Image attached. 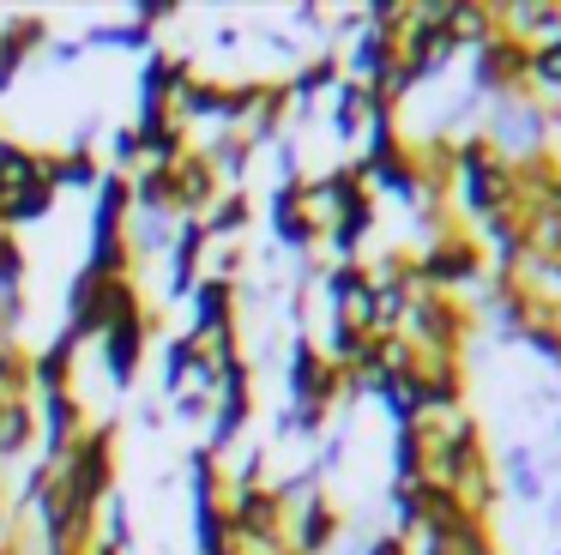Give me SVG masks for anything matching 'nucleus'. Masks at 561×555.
I'll list each match as a JSON object with an SVG mask.
<instances>
[{
  "label": "nucleus",
  "mask_w": 561,
  "mask_h": 555,
  "mask_svg": "<svg viewBox=\"0 0 561 555\" xmlns=\"http://www.w3.org/2000/svg\"><path fill=\"white\" fill-rule=\"evenodd\" d=\"M134 308H146L139 290H134V278H98V272L79 265L73 284H67V332H73L79 344H85V338H103L122 314H134Z\"/></svg>",
  "instance_id": "nucleus-1"
},
{
  "label": "nucleus",
  "mask_w": 561,
  "mask_h": 555,
  "mask_svg": "<svg viewBox=\"0 0 561 555\" xmlns=\"http://www.w3.org/2000/svg\"><path fill=\"white\" fill-rule=\"evenodd\" d=\"M411 272L423 290H440V296H453V290H477L489 278V260L483 248H477L471 229H453V236H435L423 241V248L411 253Z\"/></svg>",
  "instance_id": "nucleus-2"
},
{
  "label": "nucleus",
  "mask_w": 561,
  "mask_h": 555,
  "mask_svg": "<svg viewBox=\"0 0 561 555\" xmlns=\"http://www.w3.org/2000/svg\"><path fill=\"white\" fill-rule=\"evenodd\" d=\"M339 531H344L339 501H332L327 489H314L308 501H296L290 513H284V550L290 555H327Z\"/></svg>",
  "instance_id": "nucleus-3"
},
{
  "label": "nucleus",
  "mask_w": 561,
  "mask_h": 555,
  "mask_svg": "<svg viewBox=\"0 0 561 555\" xmlns=\"http://www.w3.org/2000/svg\"><path fill=\"white\" fill-rule=\"evenodd\" d=\"M146 338H151V308H134V314H122V320H115L110 332L98 338V344H103V362H110V381H115V393H127V386H134L139 362H146Z\"/></svg>",
  "instance_id": "nucleus-4"
},
{
  "label": "nucleus",
  "mask_w": 561,
  "mask_h": 555,
  "mask_svg": "<svg viewBox=\"0 0 561 555\" xmlns=\"http://www.w3.org/2000/svg\"><path fill=\"white\" fill-rule=\"evenodd\" d=\"M266 217H272V236H278L284 253L308 260V253L320 248V229L308 224V212H302V181H278L272 200H266Z\"/></svg>",
  "instance_id": "nucleus-5"
},
{
  "label": "nucleus",
  "mask_w": 561,
  "mask_h": 555,
  "mask_svg": "<svg viewBox=\"0 0 561 555\" xmlns=\"http://www.w3.org/2000/svg\"><path fill=\"white\" fill-rule=\"evenodd\" d=\"M187 302H194L187 338L211 344V338H224V332H242V314H236V284H224V278H199Z\"/></svg>",
  "instance_id": "nucleus-6"
},
{
  "label": "nucleus",
  "mask_w": 561,
  "mask_h": 555,
  "mask_svg": "<svg viewBox=\"0 0 561 555\" xmlns=\"http://www.w3.org/2000/svg\"><path fill=\"white\" fill-rule=\"evenodd\" d=\"M37 48H49V19H43V12L0 19V97L19 84V72H25V60L37 55Z\"/></svg>",
  "instance_id": "nucleus-7"
},
{
  "label": "nucleus",
  "mask_w": 561,
  "mask_h": 555,
  "mask_svg": "<svg viewBox=\"0 0 561 555\" xmlns=\"http://www.w3.org/2000/svg\"><path fill=\"white\" fill-rule=\"evenodd\" d=\"M218 193L224 188H218V175H211V163L199 151H187L182 163L170 169V217H175V224H182V217H199Z\"/></svg>",
  "instance_id": "nucleus-8"
},
{
  "label": "nucleus",
  "mask_w": 561,
  "mask_h": 555,
  "mask_svg": "<svg viewBox=\"0 0 561 555\" xmlns=\"http://www.w3.org/2000/svg\"><path fill=\"white\" fill-rule=\"evenodd\" d=\"M73 362H79V338L61 326L43 350H31V398L37 393H67V386H73Z\"/></svg>",
  "instance_id": "nucleus-9"
},
{
  "label": "nucleus",
  "mask_w": 561,
  "mask_h": 555,
  "mask_svg": "<svg viewBox=\"0 0 561 555\" xmlns=\"http://www.w3.org/2000/svg\"><path fill=\"white\" fill-rule=\"evenodd\" d=\"M49 169H55V151H37V145L7 139V133H0V200H13L19 188L43 181ZM49 181H55V175H49Z\"/></svg>",
  "instance_id": "nucleus-10"
},
{
  "label": "nucleus",
  "mask_w": 561,
  "mask_h": 555,
  "mask_svg": "<svg viewBox=\"0 0 561 555\" xmlns=\"http://www.w3.org/2000/svg\"><path fill=\"white\" fill-rule=\"evenodd\" d=\"M495 483H501V495H513L519 507H543V471H537V453L525 441H513L507 453L495 458Z\"/></svg>",
  "instance_id": "nucleus-11"
},
{
  "label": "nucleus",
  "mask_w": 561,
  "mask_h": 555,
  "mask_svg": "<svg viewBox=\"0 0 561 555\" xmlns=\"http://www.w3.org/2000/svg\"><path fill=\"white\" fill-rule=\"evenodd\" d=\"M199 157L211 163L218 188H248V169H254V145H248L242 133L218 127V139H206V145H199Z\"/></svg>",
  "instance_id": "nucleus-12"
},
{
  "label": "nucleus",
  "mask_w": 561,
  "mask_h": 555,
  "mask_svg": "<svg viewBox=\"0 0 561 555\" xmlns=\"http://www.w3.org/2000/svg\"><path fill=\"white\" fill-rule=\"evenodd\" d=\"M31 446H37V405L31 398H0V465H19Z\"/></svg>",
  "instance_id": "nucleus-13"
},
{
  "label": "nucleus",
  "mask_w": 561,
  "mask_h": 555,
  "mask_svg": "<svg viewBox=\"0 0 561 555\" xmlns=\"http://www.w3.org/2000/svg\"><path fill=\"white\" fill-rule=\"evenodd\" d=\"M248 217H254V205H248V188H224L218 200L199 212V229H206L211 241H242Z\"/></svg>",
  "instance_id": "nucleus-14"
},
{
  "label": "nucleus",
  "mask_w": 561,
  "mask_h": 555,
  "mask_svg": "<svg viewBox=\"0 0 561 555\" xmlns=\"http://www.w3.org/2000/svg\"><path fill=\"white\" fill-rule=\"evenodd\" d=\"M49 175H55V188H61V193H67V188H79V193L98 188V181H103V163H98V151H91V133H79L67 151H55V169H49Z\"/></svg>",
  "instance_id": "nucleus-15"
},
{
  "label": "nucleus",
  "mask_w": 561,
  "mask_h": 555,
  "mask_svg": "<svg viewBox=\"0 0 561 555\" xmlns=\"http://www.w3.org/2000/svg\"><path fill=\"white\" fill-rule=\"evenodd\" d=\"M55 200H61V188H55L49 175L31 181V188H19L13 200H0V212H7V229H25V224H43V217L55 212Z\"/></svg>",
  "instance_id": "nucleus-16"
},
{
  "label": "nucleus",
  "mask_w": 561,
  "mask_h": 555,
  "mask_svg": "<svg viewBox=\"0 0 561 555\" xmlns=\"http://www.w3.org/2000/svg\"><path fill=\"white\" fill-rule=\"evenodd\" d=\"M387 483H423V422L392 429V477Z\"/></svg>",
  "instance_id": "nucleus-17"
},
{
  "label": "nucleus",
  "mask_w": 561,
  "mask_h": 555,
  "mask_svg": "<svg viewBox=\"0 0 561 555\" xmlns=\"http://www.w3.org/2000/svg\"><path fill=\"white\" fill-rule=\"evenodd\" d=\"M98 543H103V550H115V555L134 550V507H127L122 489L103 501V531H98Z\"/></svg>",
  "instance_id": "nucleus-18"
},
{
  "label": "nucleus",
  "mask_w": 561,
  "mask_h": 555,
  "mask_svg": "<svg viewBox=\"0 0 561 555\" xmlns=\"http://www.w3.org/2000/svg\"><path fill=\"white\" fill-rule=\"evenodd\" d=\"M525 91H537V97H561V43L531 48V67H525Z\"/></svg>",
  "instance_id": "nucleus-19"
},
{
  "label": "nucleus",
  "mask_w": 561,
  "mask_h": 555,
  "mask_svg": "<svg viewBox=\"0 0 561 555\" xmlns=\"http://www.w3.org/2000/svg\"><path fill=\"white\" fill-rule=\"evenodd\" d=\"M79 43H85V48H146V55H151V31H146V24H134V19H127V24H91Z\"/></svg>",
  "instance_id": "nucleus-20"
},
{
  "label": "nucleus",
  "mask_w": 561,
  "mask_h": 555,
  "mask_svg": "<svg viewBox=\"0 0 561 555\" xmlns=\"http://www.w3.org/2000/svg\"><path fill=\"white\" fill-rule=\"evenodd\" d=\"M25 290V241L13 229H0V296Z\"/></svg>",
  "instance_id": "nucleus-21"
},
{
  "label": "nucleus",
  "mask_w": 561,
  "mask_h": 555,
  "mask_svg": "<svg viewBox=\"0 0 561 555\" xmlns=\"http://www.w3.org/2000/svg\"><path fill=\"white\" fill-rule=\"evenodd\" d=\"M139 163H146V145H139V133H134V127H122V133L110 139V163H103V169L127 175V169H139Z\"/></svg>",
  "instance_id": "nucleus-22"
},
{
  "label": "nucleus",
  "mask_w": 561,
  "mask_h": 555,
  "mask_svg": "<svg viewBox=\"0 0 561 555\" xmlns=\"http://www.w3.org/2000/svg\"><path fill=\"white\" fill-rule=\"evenodd\" d=\"M170 410H175L182 422H211V393L187 386V393H175V398H170Z\"/></svg>",
  "instance_id": "nucleus-23"
},
{
  "label": "nucleus",
  "mask_w": 561,
  "mask_h": 555,
  "mask_svg": "<svg viewBox=\"0 0 561 555\" xmlns=\"http://www.w3.org/2000/svg\"><path fill=\"white\" fill-rule=\"evenodd\" d=\"M272 169H278V181H302V157H296V139H290V133L272 145Z\"/></svg>",
  "instance_id": "nucleus-24"
},
{
  "label": "nucleus",
  "mask_w": 561,
  "mask_h": 555,
  "mask_svg": "<svg viewBox=\"0 0 561 555\" xmlns=\"http://www.w3.org/2000/svg\"><path fill=\"white\" fill-rule=\"evenodd\" d=\"M363 555H411V537H399L392 525H380L375 537L363 543Z\"/></svg>",
  "instance_id": "nucleus-25"
},
{
  "label": "nucleus",
  "mask_w": 561,
  "mask_h": 555,
  "mask_svg": "<svg viewBox=\"0 0 561 555\" xmlns=\"http://www.w3.org/2000/svg\"><path fill=\"white\" fill-rule=\"evenodd\" d=\"M79 55H85V43H49V60H55V67H73Z\"/></svg>",
  "instance_id": "nucleus-26"
},
{
  "label": "nucleus",
  "mask_w": 561,
  "mask_h": 555,
  "mask_svg": "<svg viewBox=\"0 0 561 555\" xmlns=\"http://www.w3.org/2000/svg\"><path fill=\"white\" fill-rule=\"evenodd\" d=\"M556 434H561V410H556Z\"/></svg>",
  "instance_id": "nucleus-27"
},
{
  "label": "nucleus",
  "mask_w": 561,
  "mask_h": 555,
  "mask_svg": "<svg viewBox=\"0 0 561 555\" xmlns=\"http://www.w3.org/2000/svg\"><path fill=\"white\" fill-rule=\"evenodd\" d=\"M0 229H7V212H0Z\"/></svg>",
  "instance_id": "nucleus-28"
}]
</instances>
